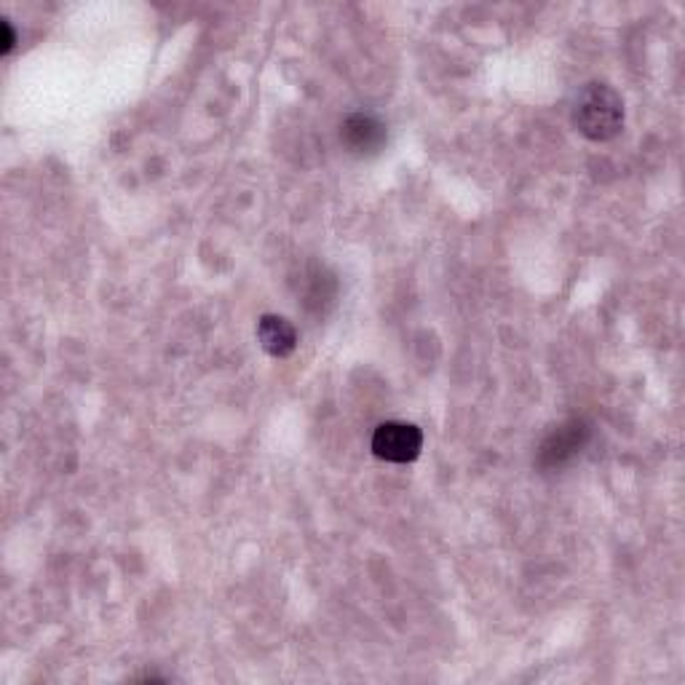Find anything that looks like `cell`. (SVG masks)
<instances>
[{"instance_id":"obj_2","label":"cell","mask_w":685,"mask_h":685,"mask_svg":"<svg viewBox=\"0 0 685 685\" xmlns=\"http://www.w3.org/2000/svg\"><path fill=\"white\" fill-rule=\"evenodd\" d=\"M420 450H424V434L413 424L389 420V424H381L372 434V452L381 461L409 463L420 456Z\"/></svg>"},{"instance_id":"obj_4","label":"cell","mask_w":685,"mask_h":685,"mask_svg":"<svg viewBox=\"0 0 685 685\" xmlns=\"http://www.w3.org/2000/svg\"><path fill=\"white\" fill-rule=\"evenodd\" d=\"M340 137L348 150L357 153V156H367V153H378L383 148L385 126L378 119H372V115L357 113L343 124Z\"/></svg>"},{"instance_id":"obj_6","label":"cell","mask_w":685,"mask_h":685,"mask_svg":"<svg viewBox=\"0 0 685 685\" xmlns=\"http://www.w3.org/2000/svg\"><path fill=\"white\" fill-rule=\"evenodd\" d=\"M0 30H3V54H9L11 46H14V33H11L9 20H0Z\"/></svg>"},{"instance_id":"obj_1","label":"cell","mask_w":685,"mask_h":685,"mask_svg":"<svg viewBox=\"0 0 685 685\" xmlns=\"http://www.w3.org/2000/svg\"><path fill=\"white\" fill-rule=\"evenodd\" d=\"M573 126L592 143H608L624 128V100L608 83H586L573 102Z\"/></svg>"},{"instance_id":"obj_5","label":"cell","mask_w":685,"mask_h":685,"mask_svg":"<svg viewBox=\"0 0 685 685\" xmlns=\"http://www.w3.org/2000/svg\"><path fill=\"white\" fill-rule=\"evenodd\" d=\"M257 340L266 348V353L284 359L297 348V329L292 327V322H287L284 316L266 314L257 322Z\"/></svg>"},{"instance_id":"obj_3","label":"cell","mask_w":685,"mask_h":685,"mask_svg":"<svg viewBox=\"0 0 685 685\" xmlns=\"http://www.w3.org/2000/svg\"><path fill=\"white\" fill-rule=\"evenodd\" d=\"M589 439V428H586L584 420H568L565 426H560L557 431H552L547 437V442L541 445V452H538V463L547 469L562 467L571 458H576L581 448Z\"/></svg>"}]
</instances>
